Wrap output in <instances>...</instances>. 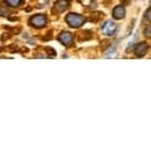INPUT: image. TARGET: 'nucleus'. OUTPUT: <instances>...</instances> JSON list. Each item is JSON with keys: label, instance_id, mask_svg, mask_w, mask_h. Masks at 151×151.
<instances>
[{"label": "nucleus", "instance_id": "obj_1", "mask_svg": "<svg viewBox=\"0 0 151 151\" xmlns=\"http://www.w3.org/2000/svg\"><path fill=\"white\" fill-rule=\"evenodd\" d=\"M84 22H86V18L78 13H69L65 15V23L70 28H81Z\"/></svg>", "mask_w": 151, "mask_h": 151}, {"label": "nucleus", "instance_id": "obj_2", "mask_svg": "<svg viewBox=\"0 0 151 151\" xmlns=\"http://www.w3.org/2000/svg\"><path fill=\"white\" fill-rule=\"evenodd\" d=\"M28 23H29V25L37 28V29H40V28L47 25L48 19H47V17L44 15V14H37V15H33Z\"/></svg>", "mask_w": 151, "mask_h": 151}, {"label": "nucleus", "instance_id": "obj_3", "mask_svg": "<svg viewBox=\"0 0 151 151\" xmlns=\"http://www.w3.org/2000/svg\"><path fill=\"white\" fill-rule=\"evenodd\" d=\"M58 40L65 47H72L73 45V35L69 32H62L58 35Z\"/></svg>", "mask_w": 151, "mask_h": 151}, {"label": "nucleus", "instance_id": "obj_4", "mask_svg": "<svg viewBox=\"0 0 151 151\" xmlns=\"http://www.w3.org/2000/svg\"><path fill=\"white\" fill-rule=\"evenodd\" d=\"M70 6L69 0H57L54 6H53V12L55 13H63Z\"/></svg>", "mask_w": 151, "mask_h": 151}, {"label": "nucleus", "instance_id": "obj_5", "mask_svg": "<svg viewBox=\"0 0 151 151\" xmlns=\"http://www.w3.org/2000/svg\"><path fill=\"white\" fill-rule=\"evenodd\" d=\"M102 30H103V33H105L106 35L112 37V35L116 34V32H117V25H116L113 22H106L105 24H103V27H102Z\"/></svg>", "mask_w": 151, "mask_h": 151}, {"label": "nucleus", "instance_id": "obj_6", "mask_svg": "<svg viewBox=\"0 0 151 151\" xmlns=\"http://www.w3.org/2000/svg\"><path fill=\"white\" fill-rule=\"evenodd\" d=\"M126 15V9L124 5H117L116 8H113L112 10V17L113 19H116V20H121V19H124Z\"/></svg>", "mask_w": 151, "mask_h": 151}, {"label": "nucleus", "instance_id": "obj_7", "mask_svg": "<svg viewBox=\"0 0 151 151\" xmlns=\"http://www.w3.org/2000/svg\"><path fill=\"white\" fill-rule=\"evenodd\" d=\"M147 50H149V44L145 43V42H142V43H140V44L136 45V48H135V55L139 57V58H142L144 55H146Z\"/></svg>", "mask_w": 151, "mask_h": 151}, {"label": "nucleus", "instance_id": "obj_8", "mask_svg": "<svg viewBox=\"0 0 151 151\" xmlns=\"http://www.w3.org/2000/svg\"><path fill=\"white\" fill-rule=\"evenodd\" d=\"M5 3L8 4V6H10V8H19L24 3V0H5Z\"/></svg>", "mask_w": 151, "mask_h": 151}, {"label": "nucleus", "instance_id": "obj_9", "mask_svg": "<svg viewBox=\"0 0 151 151\" xmlns=\"http://www.w3.org/2000/svg\"><path fill=\"white\" fill-rule=\"evenodd\" d=\"M150 14H151V8H147V10L145 12V19H146L147 22L151 20V15H150Z\"/></svg>", "mask_w": 151, "mask_h": 151}, {"label": "nucleus", "instance_id": "obj_10", "mask_svg": "<svg viewBox=\"0 0 151 151\" xmlns=\"http://www.w3.org/2000/svg\"><path fill=\"white\" fill-rule=\"evenodd\" d=\"M144 33H145V35L146 37H151V32H150V27H147L146 29L144 30Z\"/></svg>", "mask_w": 151, "mask_h": 151}, {"label": "nucleus", "instance_id": "obj_11", "mask_svg": "<svg viewBox=\"0 0 151 151\" xmlns=\"http://www.w3.org/2000/svg\"><path fill=\"white\" fill-rule=\"evenodd\" d=\"M131 3V0H122V5H129Z\"/></svg>", "mask_w": 151, "mask_h": 151}]
</instances>
